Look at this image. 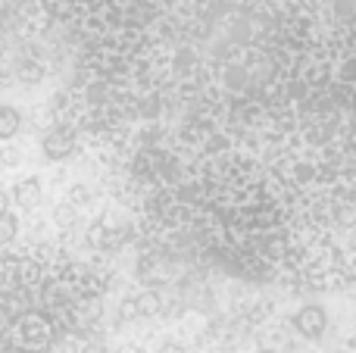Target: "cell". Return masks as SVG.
I'll use <instances>...</instances> for the list:
<instances>
[{
	"label": "cell",
	"instance_id": "1",
	"mask_svg": "<svg viewBox=\"0 0 356 353\" xmlns=\"http://www.w3.org/2000/svg\"><path fill=\"white\" fill-rule=\"evenodd\" d=\"M41 150H44V156H47V160H66V156H72L75 150H79L75 131L66 129V125H56V129H50L47 135H44Z\"/></svg>",
	"mask_w": 356,
	"mask_h": 353
},
{
	"label": "cell",
	"instance_id": "2",
	"mask_svg": "<svg viewBox=\"0 0 356 353\" xmlns=\"http://www.w3.org/2000/svg\"><path fill=\"white\" fill-rule=\"evenodd\" d=\"M13 204H19L22 210H35L38 204L44 200V185L41 179H35V175H29V179H19L16 185H13Z\"/></svg>",
	"mask_w": 356,
	"mask_h": 353
},
{
	"label": "cell",
	"instance_id": "3",
	"mask_svg": "<svg viewBox=\"0 0 356 353\" xmlns=\"http://www.w3.org/2000/svg\"><path fill=\"white\" fill-rule=\"evenodd\" d=\"M22 129V113L13 104H0V141H10Z\"/></svg>",
	"mask_w": 356,
	"mask_h": 353
},
{
	"label": "cell",
	"instance_id": "4",
	"mask_svg": "<svg viewBox=\"0 0 356 353\" xmlns=\"http://www.w3.org/2000/svg\"><path fill=\"white\" fill-rule=\"evenodd\" d=\"M297 329H300L303 335H309V338H319L322 329H325V313H322L319 306H309V310H303L300 316H297Z\"/></svg>",
	"mask_w": 356,
	"mask_h": 353
},
{
	"label": "cell",
	"instance_id": "5",
	"mask_svg": "<svg viewBox=\"0 0 356 353\" xmlns=\"http://www.w3.org/2000/svg\"><path fill=\"white\" fill-rule=\"evenodd\" d=\"M19 235V222H16V216H10V213H0V247L3 244H10L13 238Z\"/></svg>",
	"mask_w": 356,
	"mask_h": 353
},
{
	"label": "cell",
	"instance_id": "6",
	"mask_svg": "<svg viewBox=\"0 0 356 353\" xmlns=\"http://www.w3.org/2000/svg\"><path fill=\"white\" fill-rule=\"evenodd\" d=\"M54 219H56V225H63V229H72V225H75V210H72V204H60V206H56Z\"/></svg>",
	"mask_w": 356,
	"mask_h": 353
},
{
	"label": "cell",
	"instance_id": "7",
	"mask_svg": "<svg viewBox=\"0 0 356 353\" xmlns=\"http://www.w3.org/2000/svg\"><path fill=\"white\" fill-rule=\"evenodd\" d=\"M16 160H19V150L6 147V150H3V163H6V166H13V163H16Z\"/></svg>",
	"mask_w": 356,
	"mask_h": 353
},
{
	"label": "cell",
	"instance_id": "8",
	"mask_svg": "<svg viewBox=\"0 0 356 353\" xmlns=\"http://www.w3.org/2000/svg\"><path fill=\"white\" fill-rule=\"evenodd\" d=\"M160 353H184V347H178V344L169 341V344H163V347H160Z\"/></svg>",
	"mask_w": 356,
	"mask_h": 353
},
{
	"label": "cell",
	"instance_id": "9",
	"mask_svg": "<svg viewBox=\"0 0 356 353\" xmlns=\"http://www.w3.org/2000/svg\"><path fill=\"white\" fill-rule=\"evenodd\" d=\"M6 204H10V194H6V191H0V213L6 210Z\"/></svg>",
	"mask_w": 356,
	"mask_h": 353
}]
</instances>
